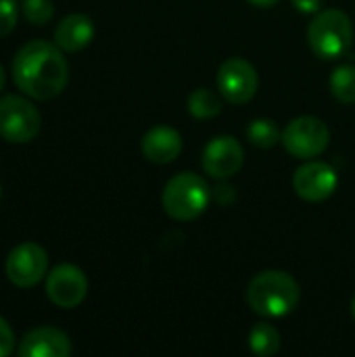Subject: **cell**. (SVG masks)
Wrapping results in <instances>:
<instances>
[{"label":"cell","mask_w":355,"mask_h":357,"mask_svg":"<svg viewBox=\"0 0 355 357\" xmlns=\"http://www.w3.org/2000/svg\"><path fill=\"white\" fill-rule=\"evenodd\" d=\"M13 79L29 98L50 100L65 90L69 82V65L56 44L33 40L15 54Z\"/></svg>","instance_id":"6da1fadb"},{"label":"cell","mask_w":355,"mask_h":357,"mask_svg":"<svg viewBox=\"0 0 355 357\" xmlns=\"http://www.w3.org/2000/svg\"><path fill=\"white\" fill-rule=\"evenodd\" d=\"M299 299L297 280L280 270L259 272L247 287V303L262 318H282L299 305Z\"/></svg>","instance_id":"7a4b0ae2"},{"label":"cell","mask_w":355,"mask_h":357,"mask_svg":"<svg viewBox=\"0 0 355 357\" xmlns=\"http://www.w3.org/2000/svg\"><path fill=\"white\" fill-rule=\"evenodd\" d=\"M211 201V188L203 176L195 172H182L167 180L163 188V211L178 222H190L205 213Z\"/></svg>","instance_id":"3957f363"},{"label":"cell","mask_w":355,"mask_h":357,"mask_svg":"<svg viewBox=\"0 0 355 357\" xmlns=\"http://www.w3.org/2000/svg\"><path fill=\"white\" fill-rule=\"evenodd\" d=\"M308 42L316 56L333 61L349 52L354 44L352 19L339 8H326L316 13L308 27Z\"/></svg>","instance_id":"277c9868"},{"label":"cell","mask_w":355,"mask_h":357,"mask_svg":"<svg viewBox=\"0 0 355 357\" xmlns=\"http://www.w3.org/2000/svg\"><path fill=\"white\" fill-rule=\"evenodd\" d=\"M42 128L40 111L23 96H2L0 98V136L13 144L31 142Z\"/></svg>","instance_id":"5b68a950"},{"label":"cell","mask_w":355,"mask_h":357,"mask_svg":"<svg viewBox=\"0 0 355 357\" xmlns=\"http://www.w3.org/2000/svg\"><path fill=\"white\" fill-rule=\"evenodd\" d=\"M331 142L328 126L312 115H303L293 119L282 132V144L287 153L297 159H314L326 151Z\"/></svg>","instance_id":"8992f818"},{"label":"cell","mask_w":355,"mask_h":357,"mask_svg":"<svg viewBox=\"0 0 355 357\" xmlns=\"http://www.w3.org/2000/svg\"><path fill=\"white\" fill-rule=\"evenodd\" d=\"M46 270H48V255L36 243L17 245L8 253L6 264H4L6 278L19 289L36 287L40 280H44Z\"/></svg>","instance_id":"52a82bcc"},{"label":"cell","mask_w":355,"mask_h":357,"mask_svg":"<svg viewBox=\"0 0 355 357\" xmlns=\"http://www.w3.org/2000/svg\"><path fill=\"white\" fill-rule=\"evenodd\" d=\"M257 84L255 67L241 56L224 61L218 69V90L222 98L232 105L249 102L257 92Z\"/></svg>","instance_id":"ba28073f"},{"label":"cell","mask_w":355,"mask_h":357,"mask_svg":"<svg viewBox=\"0 0 355 357\" xmlns=\"http://www.w3.org/2000/svg\"><path fill=\"white\" fill-rule=\"evenodd\" d=\"M46 295L56 307L73 310L88 295V278L77 266L61 264L46 276Z\"/></svg>","instance_id":"9c48e42d"},{"label":"cell","mask_w":355,"mask_h":357,"mask_svg":"<svg viewBox=\"0 0 355 357\" xmlns=\"http://www.w3.org/2000/svg\"><path fill=\"white\" fill-rule=\"evenodd\" d=\"M339 186V176L335 167L326 161H308L297 167L293 176V188L299 199L308 203H320L333 197Z\"/></svg>","instance_id":"30bf717a"},{"label":"cell","mask_w":355,"mask_h":357,"mask_svg":"<svg viewBox=\"0 0 355 357\" xmlns=\"http://www.w3.org/2000/svg\"><path fill=\"white\" fill-rule=\"evenodd\" d=\"M245 163V151L232 136H216L203 149L201 165L207 176L216 180H228L241 172Z\"/></svg>","instance_id":"8fae6325"},{"label":"cell","mask_w":355,"mask_h":357,"mask_svg":"<svg viewBox=\"0 0 355 357\" xmlns=\"http://www.w3.org/2000/svg\"><path fill=\"white\" fill-rule=\"evenodd\" d=\"M17 354L21 357H67L71 354V341L63 331L42 326L21 339Z\"/></svg>","instance_id":"7c38bea8"},{"label":"cell","mask_w":355,"mask_h":357,"mask_svg":"<svg viewBox=\"0 0 355 357\" xmlns=\"http://www.w3.org/2000/svg\"><path fill=\"white\" fill-rule=\"evenodd\" d=\"M140 146H142V155L149 161L165 165L176 161L178 155L182 153V136L178 130L169 126H157L144 134Z\"/></svg>","instance_id":"4fadbf2b"},{"label":"cell","mask_w":355,"mask_h":357,"mask_svg":"<svg viewBox=\"0 0 355 357\" xmlns=\"http://www.w3.org/2000/svg\"><path fill=\"white\" fill-rule=\"evenodd\" d=\"M94 38V23L82 13L67 15L54 29V44L65 52H77L86 48Z\"/></svg>","instance_id":"5bb4252c"},{"label":"cell","mask_w":355,"mask_h":357,"mask_svg":"<svg viewBox=\"0 0 355 357\" xmlns=\"http://www.w3.org/2000/svg\"><path fill=\"white\" fill-rule=\"evenodd\" d=\"M186 109L195 119H213L222 113V100L220 94H216L209 88H197L186 98Z\"/></svg>","instance_id":"9a60e30c"},{"label":"cell","mask_w":355,"mask_h":357,"mask_svg":"<svg viewBox=\"0 0 355 357\" xmlns=\"http://www.w3.org/2000/svg\"><path fill=\"white\" fill-rule=\"evenodd\" d=\"M249 349L259 357L276 356L280 349V333L268 322L255 324L249 333Z\"/></svg>","instance_id":"2e32d148"},{"label":"cell","mask_w":355,"mask_h":357,"mask_svg":"<svg viewBox=\"0 0 355 357\" xmlns=\"http://www.w3.org/2000/svg\"><path fill=\"white\" fill-rule=\"evenodd\" d=\"M247 138L257 149H272L278 142H282V132L272 119H255L247 128Z\"/></svg>","instance_id":"e0dca14e"},{"label":"cell","mask_w":355,"mask_h":357,"mask_svg":"<svg viewBox=\"0 0 355 357\" xmlns=\"http://www.w3.org/2000/svg\"><path fill=\"white\" fill-rule=\"evenodd\" d=\"M331 92L343 105L355 102V65H341L331 75Z\"/></svg>","instance_id":"ac0fdd59"},{"label":"cell","mask_w":355,"mask_h":357,"mask_svg":"<svg viewBox=\"0 0 355 357\" xmlns=\"http://www.w3.org/2000/svg\"><path fill=\"white\" fill-rule=\"evenodd\" d=\"M23 17L33 23V25H44L52 19L54 15V4L52 0H23L21 4Z\"/></svg>","instance_id":"d6986e66"},{"label":"cell","mask_w":355,"mask_h":357,"mask_svg":"<svg viewBox=\"0 0 355 357\" xmlns=\"http://www.w3.org/2000/svg\"><path fill=\"white\" fill-rule=\"evenodd\" d=\"M19 13L15 0H0V38L8 36L17 25Z\"/></svg>","instance_id":"ffe728a7"},{"label":"cell","mask_w":355,"mask_h":357,"mask_svg":"<svg viewBox=\"0 0 355 357\" xmlns=\"http://www.w3.org/2000/svg\"><path fill=\"white\" fill-rule=\"evenodd\" d=\"M15 345V335L13 328L8 326V322L4 318H0V357H6L13 351Z\"/></svg>","instance_id":"44dd1931"},{"label":"cell","mask_w":355,"mask_h":357,"mask_svg":"<svg viewBox=\"0 0 355 357\" xmlns=\"http://www.w3.org/2000/svg\"><path fill=\"white\" fill-rule=\"evenodd\" d=\"M324 2L326 0H293V6L303 15H312V13H320Z\"/></svg>","instance_id":"7402d4cb"},{"label":"cell","mask_w":355,"mask_h":357,"mask_svg":"<svg viewBox=\"0 0 355 357\" xmlns=\"http://www.w3.org/2000/svg\"><path fill=\"white\" fill-rule=\"evenodd\" d=\"M222 205H228L232 199H234V188L232 186H226V184H222V186H218L216 188V195H213Z\"/></svg>","instance_id":"603a6c76"},{"label":"cell","mask_w":355,"mask_h":357,"mask_svg":"<svg viewBox=\"0 0 355 357\" xmlns=\"http://www.w3.org/2000/svg\"><path fill=\"white\" fill-rule=\"evenodd\" d=\"M247 2L253 4V6H257V8H270V6L278 4L280 0H247Z\"/></svg>","instance_id":"cb8c5ba5"},{"label":"cell","mask_w":355,"mask_h":357,"mask_svg":"<svg viewBox=\"0 0 355 357\" xmlns=\"http://www.w3.org/2000/svg\"><path fill=\"white\" fill-rule=\"evenodd\" d=\"M4 86H6V73H4V67L0 65V92L4 90Z\"/></svg>","instance_id":"d4e9b609"},{"label":"cell","mask_w":355,"mask_h":357,"mask_svg":"<svg viewBox=\"0 0 355 357\" xmlns=\"http://www.w3.org/2000/svg\"><path fill=\"white\" fill-rule=\"evenodd\" d=\"M352 314H354V318H355V295H354V299H352Z\"/></svg>","instance_id":"484cf974"},{"label":"cell","mask_w":355,"mask_h":357,"mask_svg":"<svg viewBox=\"0 0 355 357\" xmlns=\"http://www.w3.org/2000/svg\"><path fill=\"white\" fill-rule=\"evenodd\" d=\"M0 197H2V186H0Z\"/></svg>","instance_id":"4316f807"}]
</instances>
